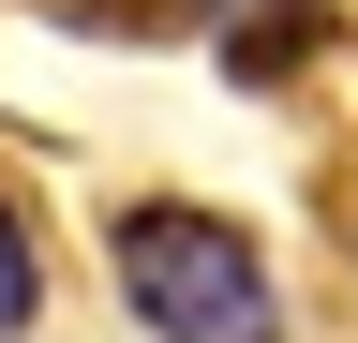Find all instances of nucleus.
I'll return each instance as SVG.
<instances>
[{
	"label": "nucleus",
	"mask_w": 358,
	"mask_h": 343,
	"mask_svg": "<svg viewBox=\"0 0 358 343\" xmlns=\"http://www.w3.org/2000/svg\"><path fill=\"white\" fill-rule=\"evenodd\" d=\"M105 269H120V314L150 343H268V254L194 194L105 209Z\"/></svg>",
	"instance_id": "obj_1"
},
{
	"label": "nucleus",
	"mask_w": 358,
	"mask_h": 343,
	"mask_svg": "<svg viewBox=\"0 0 358 343\" xmlns=\"http://www.w3.org/2000/svg\"><path fill=\"white\" fill-rule=\"evenodd\" d=\"M299 45H313V0H254V15H224V75H254V90H268Z\"/></svg>",
	"instance_id": "obj_2"
},
{
	"label": "nucleus",
	"mask_w": 358,
	"mask_h": 343,
	"mask_svg": "<svg viewBox=\"0 0 358 343\" xmlns=\"http://www.w3.org/2000/svg\"><path fill=\"white\" fill-rule=\"evenodd\" d=\"M15 328H45V239H30V209L0 194V343Z\"/></svg>",
	"instance_id": "obj_3"
},
{
	"label": "nucleus",
	"mask_w": 358,
	"mask_h": 343,
	"mask_svg": "<svg viewBox=\"0 0 358 343\" xmlns=\"http://www.w3.org/2000/svg\"><path fill=\"white\" fill-rule=\"evenodd\" d=\"M75 15H105V30H150V15H164V0H75Z\"/></svg>",
	"instance_id": "obj_4"
}]
</instances>
